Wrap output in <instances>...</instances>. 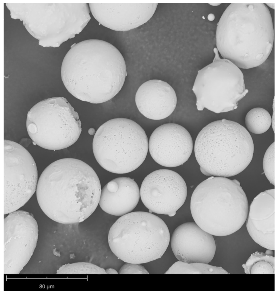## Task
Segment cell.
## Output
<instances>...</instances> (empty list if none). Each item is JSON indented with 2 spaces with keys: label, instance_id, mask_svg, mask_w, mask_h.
<instances>
[{
  "label": "cell",
  "instance_id": "6da1fadb",
  "mask_svg": "<svg viewBox=\"0 0 278 294\" xmlns=\"http://www.w3.org/2000/svg\"><path fill=\"white\" fill-rule=\"evenodd\" d=\"M101 191L93 169L80 160L60 159L44 170L38 180V204L49 218L65 224L82 222L97 208Z\"/></svg>",
  "mask_w": 278,
  "mask_h": 294
},
{
  "label": "cell",
  "instance_id": "7a4b0ae2",
  "mask_svg": "<svg viewBox=\"0 0 278 294\" xmlns=\"http://www.w3.org/2000/svg\"><path fill=\"white\" fill-rule=\"evenodd\" d=\"M127 75L119 51L107 42L95 39L72 45L61 69L62 80L67 91L79 100L93 104L114 97Z\"/></svg>",
  "mask_w": 278,
  "mask_h": 294
},
{
  "label": "cell",
  "instance_id": "3957f363",
  "mask_svg": "<svg viewBox=\"0 0 278 294\" xmlns=\"http://www.w3.org/2000/svg\"><path fill=\"white\" fill-rule=\"evenodd\" d=\"M272 18L265 3H231L218 23L217 48L223 58L239 68L262 64L273 48Z\"/></svg>",
  "mask_w": 278,
  "mask_h": 294
},
{
  "label": "cell",
  "instance_id": "277c9868",
  "mask_svg": "<svg viewBox=\"0 0 278 294\" xmlns=\"http://www.w3.org/2000/svg\"><path fill=\"white\" fill-rule=\"evenodd\" d=\"M190 208L195 223L218 236L228 235L240 229L249 210L246 196L238 180L213 176L196 187Z\"/></svg>",
  "mask_w": 278,
  "mask_h": 294
},
{
  "label": "cell",
  "instance_id": "5b68a950",
  "mask_svg": "<svg viewBox=\"0 0 278 294\" xmlns=\"http://www.w3.org/2000/svg\"><path fill=\"white\" fill-rule=\"evenodd\" d=\"M194 150L203 174L226 177L247 167L252 159L254 144L244 127L223 119L202 129L196 138Z\"/></svg>",
  "mask_w": 278,
  "mask_h": 294
},
{
  "label": "cell",
  "instance_id": "8992f818",
  "mask_svg": "<svg viewBox=\"0 0 278 294\" xmlns=\"http://www.w3.org/2000/svg\"><path fill=\"white\" fill-rule=\"evenodd\" d=\"M170 239L164 222L150 212L142 211L119 218L110 228L108 238L109 247L118 258L140 264L161 258Z\"/></svg>",
  "mask_w": 278,
  "mask_h": 294
},
{
  "label": "cell",
  "instance_id": "52a82bcc",
  "mask_svg": "<svg viewBox=\"0 0 278 294\" xmlns=\"http://www.w3.org/2000/svg\"><path fill=\"white\" fill-rule=\"evenodd\" d=\"M92 149L96 160L103 168L112 173L124 174L142 163L148 153V142L145 131L136 122L116 118L98 129Z\"/></svg>",
  "mask_w": 278,
  "mask_h": 294
},
{
  "label": "cell",
  "instance_id": "ba28073f",
  "mask_svg": "<svg viewBox=\"0 0 278 294\" xmlns=\"http://www.w3.org/2000/svg\"><path fill=\"white\" fill-rule=\"evenodd\" d=\"M26 127L33 144L54 150L73 145L82 131L78 113L63 97L49 98L35 104L27 113Z\"/></svg>",
  "mask_w": 278,
  "mask_h": 294
},
{
  "label": "cell",
  "instance_id": "9c48e42d",
  "mask_svg": "<svg viewBox=\"0 0 278 294\" xmlns=\"http://www.w3.org/2000/svg\"><path fill=\"white\" fill-rule=\"evenodd\" d=\"M213 62L198 71L192 90L197 110L205 108L216 113L233 111L248 92L240 68L221 59L217 48Z\"/></svg>",
  "mask_w": 278,
  "mask_h": 294
},
{
  "label": "cell",
  "instance_id": "30bf717a",
  "mask_svg": "<svg viewBox=\"0 0 278 294\" xmlns=\"http://www.w3.org/2000/svg\"><path fill=\"white\" fill-rule=\"evenodd\" d=\"M4 214L18 210L36 191L38 171L29 152L20 144L4 143Z\"/></svg>",
  "mask_w": 278,
  "mask_h": 294
},
{
  "label": "cell",
  "instance_id": "8fae6325",
  "mask_svg": "<svg viewBox=\"0 0 278 294\" xmlns=\"http://www.w3.org/2000/svg\"><path fill=\"white\" fill-rule=\"evenodd\" d=\"M186 183L178 173L171 170L155 171L144 179L140 189L141 200L150 213L175 215L187 196Z\"/></svg>",
  "mask_w": 278,
  "mask_h": 294
},
{
  "label": "cell",
  "instance_id": "7c38bea8",
  "mask_svg": "<svg viewBox=\"0 0 278 294\" xmlns=\"http://www.w3.org/2000/svg\"><path fill=\"white\" fill-rule=\"evenodd\" d=\"M193 144L190 133L174 123L161 125L151 134L148 150L153 160L160 165L173 167L181 165L190 156Z\"/></svg>",
  "mask_w": 278,
  "mask_h": 294
},
{
  "label": "cell",
  "instance_id": "4fadbf2b",
  "mask_svg": "<svg viewBox=\"0 0 278 294\" xmlns=\"http://www.w3.org/2000/svg\"><path fill=\"white\" fill-rule=\"evenodd\" d=\"M173 252L178 261L208 264L216 252L214 239L195 223L187 222L177 227L170 238Z\"/></svg>",
  "mask_w": 278,
  "mask_h": 294
},
{
  "label": "cell",
  "instance_id": "5bb4252c",
  "mask_svg": "<svg viewBox=\"0 0 278 294\" xmlns=\"http://www.w3.org/2000/svg\"><path fill=\"white\" fill-rule=\"evenodd\" d=\"M95 19L117 31H127L146 23L153 16L158 3H89Z\"/></svg>",
  "mask_w": 278,
  "mask_h": 294
},
{
  "label": "cell",
  "instance_id": "9a60e30c",
  "mask_svg": "<svg viewBox=\"0 0 278 294\" xmlns=\"http://www.w3.org/2000/svg\"><path fill=\"white\" fill-rule=\"evenodd\" d=\"M246 220L248 231L262 247L275 250V189L267 190L253 200Z\"/></svg>",
  "mask_w": 278,
  "mask_h": 294
},
{
  "label": "cell",
  "instance_id": "2e32d148",
  "mask_svg": "<svg viewBox=\"0 0 278 294\" xmlns=\"http://www.w3.org/2000/svg\"><path fill=\"white\" fill-rule=\"evenodd\" d=\"M135 101L140 112L147 118L154 120L165 119L176 108L177 98L172 86L163 81L148 80L138 89Z\"/></svg>",
  "mask_w": 278,
  "mask_h": 294
},
{
  "label": "cell",
  "instance_id": "e0dca14e",
  "mask_svg": "<svg viewBox=\"0 0 278 294\" xmlns=\"http://www.w3.org/2000/svg\"><path fill=\"white\" fill-rule=\"evenodd\" d=\"M140 197L139 188L133 179L119 177L111 181L103 187L99 204L106 213L122 216L135 208Z\"/></svg>",
  "mask_w": 278,
  "mask_h": 294
},
{
  "label": "cell",
  "instance_id": "ac0fdd59",
  "mask_svg": "<svg viewBox=\"0 0 278 294\" xmlns=\"http://www.w3.org/2000/svg\"><path fill=\"white\" fill-rule=\"evenodd\" d=\"M166 274H228L221 267L201 262H175L164 273Z\"/></svg>",
  "mask_w": 278,
  "mask_h": 294
},
{
  "label": "cell",
  "instance_id": "d6986e66",
  "mask_svg": "<svg viewBox=\"0 0 278 294\" xmlns=\"http://www.w3.org/2000/svg\"><path fill=\"white\" fill-rule=\"evenodd\" d=\"M242 266L246 274H274L275 257L262 252H256Z\"/></svg>",
  "mask_w": 278,
  "mask_h": 294
},
{
  "label": "cell",
  "instance_id": "ffe728a7",
  "mask_svg": "<svg viewBox=\"0 0 278 294\" xmlns=\"http://www.w3.org/2000/svg\"><path fill=\"white\" fill-rule=\"evenodd\" d=\"M246 126L251 132L256 134L263 133L271 125V117L269 112L264 108L256 107L249 111L245 118Z\"/></svg>",
  "mask_w": 278,
  "mask_h": 294
},
{
  "label": "cell",
  "instance_id": "44dd1931",
  "mask_svg": "<svg viewBox=\"0 0 278 294\" xmlns=\"http://www.w3.org/2000/svg\"><path fill=\"white\" fill-rule=\"evenodd\" d=\"M58 274H106L105 270L91 263L80 262L65 264L57 271Z\"/></svg>",
  "mask_w": 278,
  "mask_h": 294
},
{
  "label": "cell",
  "instance_id": "7402d4cb",
  "mask_svg": "<svg viewBox=\"0 0 278 294\" xmlns=\"http://www.w3.org/2000/svg\"><path fill=\"white\" fill-rule=\"evenodd\" d=\"M275 142L271 144L266 151L263 160V167L265 175L271 183L275 185Z\"/></svg>",
  "mask_w": 278,
  "mask_h": 294
},
{
  "label": "cell",
  "instance_id": "603a6c76",
  "mask_svg": "<svg viewBox=\"0 0 278 294\" xmlns=\"http://www.w3.org/2000/svg\"><path fill=\"white\" fill-rule=\"evenodd\" d=\"M140 264L126 262L120 268L119 274H149Z\"/></svg>",
  "mask_w": 278,
  "mask_h": 294
},
{
  "label": "cell",
  "instance_id": "cb8c5ba5",
  "mask_svg": "<svg viewBox=\"0 0 278 294\" xmlns=\"http://www.w3.org/2000/svg\"><path fill=\"white\" fill-rule=\"evenodd\" d=\"M32 142V141L31 138H23L20 140L19 144L26 148L28 147Z\"/></svg>",
  "mask_w": 278,
  "mask_h": 294
},
{
  "label": "cell",
  "instance_id": "d4e9b609",
  "mask_svg": "<svg viewBox=\"0 0 278 294\" xmlns=\"http://www.w3.org/2000/svg\"><path fill=\"white\" fill-rule=\"evenodd\" d=\"M106 274H118V273L115 269L109 268L105 270Z\"/></svg>",
  "mask_w": 278,
  "mask_h": 294
},
{
  "label": "cell",
  "instance_id": "484cf974",
  "mask_svg": "<svg viewBox=\"0 0 278 294\" xmlns=\"http://www.w3.org/2000/svg\"><path fill=\"white\" fill-rule=\"evenodd\" d=\"M274 113H273V115H272V118H271V124L273 130L274 132L275 131V121H274Z\"/></svg>",
  "mask_w": 278,
  "mask_h": 294
},
{
  "label": "cell",
  "instance_id": "4316f807",
  "mask_svg": "<svg viewBox=\"0 0 278 294\" xmlns=\"http://www.w3.org/2000/svg\"><path fill=\"white\" fill-rule=\"evenodd\" d=\"M265 254H266L273 256H274V254L273 250L270 249H267L265 252Z\"/></svg>",
  "mask_w": 278,
  "mask_h": 294
},
{
  "label": "cell",
  "instance_id": "83f0119b",
  "mask_svg": "<svg viewBox=\"0 0 278 294\" xmlns=\"http://www.w3.org/2000/svg\"><path fill=\"white\" fill-rule=\"evenodd\" d=\"M215 16L212 13L209 14L208 16V20L210 21H213L215 19Z\"/></svg>",
  "mask_w": 278,
  "mask_h": 294
},
{
  "label": "cell",
  "instance_id": "f1b7e54d",
  "mask_svg": "<svg viewBox=\"0 0 278 294\" xmlns=\"http://www.w3.org/2000/svg\"><path fill=\"white\" fill-rule=\"evenodd\" d=\"M266 5L269 7L274 9L275 5L274 3H265Z\"/></svg>",
  "mask_w": 278,
  "mask_h": 294
}]
</instances>
